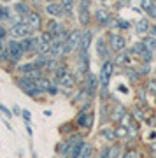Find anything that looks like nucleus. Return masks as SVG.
Instances as JSON below:
<instances>
[{
    "label": "nucleus",
    "mask_w": 156,
    "mask_h": 158,
    "mask_svg": "<svg viewBox=\"0 0 156 158\" xmlns=\"http://www.w3.org/2000/svg\"><path fill=\"white\" fill-rule=\"evenodd\" d=\"M132 51H133L135 55H144L146 51H147V46H146V42H137Z\"/></svg>",
    "instance_id": "21"
},
{
    "label": "nucleus",
    "mask_w": 156,
    "mask_h": 158,
    "mask_svg": "<svg viewBox=\"0 0 156 158\" xmlns=\"http://www.w3.org/2000/svg\"><path fill=\"white\" fill-rule=\"evenodd\" d=\"M74 85H76V81H74V77L68 72L60 79V86H63V88H68L70 90V88H74Z\"/></svg>",
    "instance_id": "13"
},
{
    "label": "nucleus",
    "mask_w": 156,
    "mask_h": 158,
    "mask_svg": "<svg viewBox=\"0 0 156 158\" xmlns=\"http://www.w3.org/2000/svg\"><path fill=\"white\" fill-rule=\"evenodd\" d=\"M61 30H63V27H61L60 23H55V21H51V23H49V32L53 34V37L60 35V34H61Z\"/></svg>",
    "instance_id": "18"
},
{
    "label": "nucleus",
    "mask_w": 156,
    "mask_h": 158,
    "mask_svg": "<svg viewBox=\"0 0 156 158\" xmlns=\"http://www.w3.org/2000/svg\"><path fill=\"white\" fill-rule=\"evenodd\" d=\"M77 123H79V127L91 128V125H93V114H91V113H88V114L81 113V114H79V118H77Z\"/></svg>",
    "instance_id": "10"
},
{
    "label": "nucleus",
    "mask_w": 156,
    "mask_h": 158,
    "mask_svg": "<svg viewBox=\"0 0 156 158\" xmlns=\"http://www.w3.org/2000/svg\"><path fill=\"white\" fill-rule=\"evenodd\" d=\"M35 85H37V88H39L40 91H47V88H49V79H46L44 76H40L39 79H35Z\"/></svg>",
    "instance_id": "16"
},
{
    "label": "nucleus",
    "mask_w": 156,
    "mask_h": 158,
    "mask_svg": "<svg viewBox=\"0 0 156 158\" xmlns=\"http://www.w3.org/2000/svg\"><path fill=\"white\" fill-rule=\"evenodd\" d=\"M25 123H27V132H28V134H30V135H32V127L28 125V121H25Z\"/></svg>",
    "instance_id": "47"
},
{
    "label": "nucleus",
    "mask_w": 156,
    "mask_h": 158,
    "mask_svg": "<svg viewBox=\"0 0 156 158\" xmlns=\"http://www.w3.org/2000/svg\"><path fill=\"white\" fill-rule=\"evenodd\" d=\"M32 27L28 25V23H12V27L9 28V34L12 37H28V35L32 34Z\"/></svg>",
    "instance_id": "1"
},
{
    "label": "nucleus",
    "mask_w": 156,
    "mask_h": 158,
    "mask_svg": "<svg viewBox=\"0 0 156 158\" xmlns=\"http://www.w3.org/2000/svg\"><path fill=\"white\" fill-rule=\"evenodd\" d=\"M91 151H93V148L89 146V144H84V148H83V151H81V156H89L91 155Z\"/></svg>",
    "instance_id": "33"
},
{
    "label": "nucleus",
    "mask_w": 156,
    "mask_h": 158,
    "mask_svg": "<svg viewBox=\"0 0 156 158\" xmlns=\"http://www.w3.org/2000/svg\"><path fill=\"white\" fill-rule=\"evenodd\" d=\"M21 116H23V119H25V121H28V123H30V119H32V113H30V111H27V109H25V111H21Z\"/></svg>",
    "instance_id": "36"
},
{
    "label": "nucleus",
    "mask_w": 156,
    "mask_h": 158,
    "mask_svg": "<svg viewBox=\"0 0 156 158\" xmlns=\"http://www.w3.org/2000/svg\"><path fill=\"white\" fill-rule=\"evenodd\" d=\"M14 9H16V12H18V14H23V16L30 12V9H28V6H27V4H23V2H18L16 6H14Z\"/></svg>",
    "instance_id": "22"
},
{
    "label": "nucleus",
    "mask_w": 156,
    "mask_h": 158,
    "mask_svg": "<svg viewBox=\"0 0 156 158\" xmlns=\"http://www.w3.org/2000/svg\"><path fill=\"white\" fill-rule=\"evenodd\" d=\"M117 63H128L130 62V56H128V53H121V55H119V56H117V60H116Z\"/></svg>",
    "instance_id": "31"
},
{
    "label": "nucleus",
    "mask_w": 156,
    "mask_h": 158,
    "mask_svg": "<svg viewBox=\"0 0 156 158\" xmlns=\"http://www.w3.org/2000/svg\"><path fill=\"white\" fill-rule=\"evenodd\" d=\"M39 39H35V37H25V39L19 42L21 44V49L25 51V53H28V51H37V48H39Z\"/></svg>",
    "instance_id": "5"
},
{
    "label": "nucleus",
    "mask_w": 156,
    "mask_h": 158,
    "mask_svg": "<svg viewBox=\"0 0 156 158\" xmlns=\"http://www.w3.org/2000/svg\"><path fill=\"white\" fill-rule=\"evenodd\" d=\"M47 93H51V95H56V93H58V88H56L55 85H49V88H47Z\"/></svg>",
    "instance_id": "39"
},
{
    "label": "nucleus",
    "mask_w": 156,
    "mask_h": 158,
    "mask_svg": "<svg viewBox=\"0 0 156 158\" xmlns=\"http://www.w3.org/2000/svg\"><path fill=\"white\" fill-rule=\"evenodd\" d=\"M102 135L105 137L107 141H114V139H116V132L112 128H104L102 130Z\"/></svg>",
    "instance_id": "27"
},
{
    "label": "nucleus",
    "mask_w": 156,
    "mask_h": 158,
    "mask_svg": "<svg viewBox=\"0 0 156 158\" xmlns=\"http://www.w3.org/2000/svg\"><path fill=\"white\" fill-rule=\"evenodd\" d=\"M46 12L49 14V16H55V18H58V16H63V12H65V9L61 7V4L60 2H51V4H47V7H46Z\"/></svg>",
    "instance_id": "7"
},
{
    "label": "nucleus",
    "mask_w": 156,
    "mask_h": 158,
    "mask_svg": "<svg viewBox=\"0 0 156 158\" xmlns=\"http://www.w3.org/2000/svg\"><path fill=\"white\" fill-rule=\"evenodd\" d=\"M147 14L153 16V18H156V6H151L149 9H147Z\"/></svg>",
    "instance_id": "40"
},
{
    "label": "nucleus",
    "mask_w": 156,
    "mask_h": 158,
    "mask_svg": "<svg viewBox=\"0 0 156 158\" xmlns=\"http://www.w3.org/2000/svg\"><path fill=\"white\" fill-rule=\"evenodd\" d=\"M109 46H111V49H114V51H123L125 46H126V40H125L123 35L111 34L109 35Z\"/></svg>",
    "instance_id": "2"
},
{
    "label": "nucleus",
    "mask_w": 156,
    "mask_h": 158,
    "mask_svg": "<svg viewBox=\"0 0 156 158\" xmlns=\"http://www.w3.org/2000/svg\"><path fill=\"white\" fill-rule=\"evenodd\" d=\"M109 16H111V12L107 11L105 7H100V9L95 11V19H96V23H100V25H105Z\"/></svg>",
    "instance_id": "11"
},
{
    "label": "nucleus",
    "mask_w": 156,
    "mask_h": 158,
    "mask_svg": "<svg viewBox=\"0 0 156 158\" xmlns=\"http://www.w3.org/2000/svg\"><path fill=\"white\" fill-rule=\"evenodd\" d=\"M126 134H128V130L121 127V128H117V130H116V139H117V137H125Z\"/></svg>",
    "instance_id": "37"
},
{
    "label": "nucleus",
    "mask_w": 156,
    "mask_h": 158,
    "mask_svg": "<svg viewBox=\"0 0 156 158\" xmlns=\"http://www.w3.org/2000/svg\"><path fill=\"white\" fill-rule=\"evenodd\" d=\"M96 53L100 55V58L105 62L109 60V49H107V44L104 42V39H98L96 40Z\"/></svg>",
    "instance_id": "12"
},
{
    "label": "nucleus",
    "mask_w": 156,
    "mask_h": 158,
    "mask_svg": "<svg viewBox=\"0 0 156 158\" xmlns=\"http://www.w3.org/2000/svg\"><path fill=\"white\" fill-rule=\"evenodd\" d=\"M112 69H114V65H112L109 60H105V62H104V67H102V72L111 77V76H112Z\"/></svg>",
    "instance_id": "28"
},
{
    "label": "nucleus",
    "mask_w": 156,
    "mask_h": 158,
    "mask_svg": "<svg viewBox=\"0 0 156 158\" xmlns=\"http://www.w3.org/2000/svg\"><path fill=\"white\" fill-rule=\"evenodd\" d=\"M126 156H130V158H132V156H137V153H135V151H130L128 155H126Z\"/></svg>",
    "instance_id": "49"
},
{
    "label": "nucleus",
    "mask_w": 156,
    "mask_h": 158,
    "mask_svg": "<svg viewBox=\"0 0 156 158\" xmlns=\"http://www.w3.org/2000/svg\"><path fill=\"white\" fill-rule=\"evenodd\" d=\"M61 7L65 9V12H68V16L72 14V9H74V0H60Z\"/></svg>",
    "instance_id": "20"
},
{
    "label": "nucleus",
    "mask_w": 156,
    "mask_h": 158,
    "mask_svg": "<svg viewBox=\"0 0 156 158\" xmlns=\"http://www.w3.org/2000/svg\"><path fill=\"white\" fill-rule=\"evenodd\" d=\"M109 151H111V148H104V149H102V156H107Z\"/></svg>",
    "instance_id": "43"
},
{
    "label": "nucleus",
    "mask_w": 156,
    "mask_h": 158,
    "mask_svg": "<svg viewBox=\"0 0 156 158\" xmlns=\"http://www.w3.org/2000/svg\"><path fill=\"white\" fill-rule=\"evenodd\" d=\"M0 113L4 114L6 118H12V116H14V114H12V111H11V109H9V107H6L4 104H0Z\"/></svg>",
    "instance_id": "29"
},
{
    "label": "nucleus",
    "mask_w": 156,
    "mask_h": 158,
    "mask_svg": "<svg viewBox=\"0 0 156 158\" xmlns=\"http://www.w3.org/2000/svg\"><path fill=\"white\" fill-rule=\"evenodd\" d=\"M9 16H11L9 9H7V7H2V6H0V19H9Z\"/></svg>",
    "instance_id": "32"
},
{
    "label": "nucleus",
    "mask_w": 156,
    "mask_h": 158,
    "mask_svg": "<svg viewBox=\"0 0 156 158\" xmlns=\"http://www.w3.org/2000/svg\"><path fill=\"white\" fill-rule=\"evenodd\" d=\"M77 139H79V135H74L72 139H68V141H65L63 144H60L58 153L63 155V156H70V155H72V149H74V144L77 142Z\"/></svg>",
    "instance_id": "4"
},
{
    "label": "nucleus",
    "mask_w": 156,
    "mask_h": 158,
    "mask_svg": "<svg viewBox=\"0 0 156 158\" xmlns=\"http://www.w3.org/2000/svg\"><path fill=\"white\" fill-rule=\"evenodd\" d=\"M93 40V35L89 30H83V35H81V42H79V49L81 51H88L89 49V44Z\"/></svg>",
    "instance_id": "8"
},
{
    "label": "nucleus",
    "mask_w": 156,
    "mask_h": 158,
    "mask_svg": "<svg viewBox=\"0 0 156 158\" xmlns=\"http://www.w3.org/2000/svg\"><path fill=\"white\" fill-rule=\"evenodd\" d=\"M37 67V65H35V62L34 63H27V65H21V69H19V70H21V72H30V70H32V69H35Z\"/></svg>",
    "instance_id": "34"
},
{
    "label": "nucleus",
    "mask_w": 156,
    "mask_h": 158,
    "mask_svg": "<svg viewBox=\"0 0 156 158\" xmlns=\"http://www.w3.org/2000/svg\"><path fill=\"white\" fill-rule=\"evenodd\" d=\"M25 76H27V77H30V79H39L40 76H42V72H40V67H35V69H32V70H30V72H27L25 74Z\"/></svg>",
    "instance_id": "26"
},
{
    "label": "nucleus",
    "mask_w": 156,
    "mask_h": 158,
    "mask_svg": "<svg viewBox=\"0 0 156 158\" xmlns=\"http://www.w3.org/2000/svg\"><path fill=\"white\" fill-rule=\"evenodd\" d=\"M4 49H6V46H4V42H2V39H0V58H2V53H4Z\"/></svg>",
    "instance_id": "44"
},
{
    "label": "nucleus",
    "mask_w": 156,
    "mask_h": 158,
    "mask_svg": "<svg viewBox=\"0 0 156 158\" xmlns=\"http://www.w3.org/2000/svg\"><path fill=\"white\" fill-rule=\"evenodd\" d=\"M147 30H149V21H147L146 18L139 19V21H137V32H139V34H146Z\"/></svg>",
    "instance_id": "17"
},
{
    "label": "nucleus",
    "mask_w": 156,
    "mask_h": 158,
    "mask_svg": "<svg viewBox=\"0 0 156 158\" xmlns=\"http://www.w3.org/2000/svg\"><path fill=\"white\" fill-rule=\"evenodd\" d=\"M6 35H7V30L4 28V27H0V39H4Z\"/></svg>",
    "instance_id": "41"
},
{
    "label": "nucleus",
    "mask_w": 156,
    "mask_h": 158,
    "mask_svg": "<svg viewBox=\"0 0 156 158\" xmlns=\"http://www.w3.org/2000/svg\"><path fill=\"white\" fill-rule=\"evenodd\" d=\"M151 30V35H156V25H153V28H149Z\"/></svg>",
    "instance_id": "48"
},
{
    "label": "nucleus",
    "mask_w": 156,
    "mask_h": 158,
    "mask_svg": "<svg viewBox=\"0 0 156 158\" xmlns=\"http://www.w3.org/2000/svg\"><path fill=\"white\" fill-rule=\"evenodd\" d=\"M47 2H53V0H47Z\"/></svg>",
    "instance_id": "51"
},
{
    "label": "nucleus",
    "mask_w": 156,
    "mask_h": 158,
    "mask_svg": "<svg viewBox=\"0 0 156 158\" xmlns=\"http://www.w3.org/2000/svg\"><path fill=\"white\" fill-rule=\"evenodd\" d=\"M146 46H147V49L154 51L156 49V35H149V37H146Z\"/></svg>",
    "instance_id": "25"
},
{
    "label": "nucleus",
    "mask_w": 156,
    "mask_h": 158,
    "mask_svg": "<svg viewBox=\"0 0 156 158\" xmlns=\"http://www.w3.org/2000/svg\"><path fill=\"white\" fill-rule=\"evenodd\" d=\"M98 2H107V0H98Z\"/></svg>",
    "instance_id": "50"
},
{
    "label": "nucleus",
    "mask_w": 156,
    "mask_h": 158,
    "mask_svg": "<svg viewBox=\"0 0 156 158\" xmlns=\"http://www.w3.org/2000/svg\"><path fill=\"white\" fill-rule=\"evenodd\" d=\"M79 21L83 23V25H88V21H89L88 9H79Z\"/></svg>",
    "instance_id": "23"
},
{
    "label": "nucleus",
    "mask_w": 156,
    "mask_h": 158,
    "mask_svg": "<svg viewBox=\"0 0 156 158\" xmlns=\"http://www.w3.org/2000/svg\"><path fill=\"white\" fill-rule=\"evenodd\" d=\"M63 42H65L63 39H56V37L53 39V42H51V46H49V55L51 56L58 58V56L63 55Z\"/></svg>",
    "instance_id": "6"
},
{
    "label": "nucleus",
    "mask_w": 156,
    "mask_h": 158,
    "mask_svg": "<svg viewBox=\"0 0 156 158\" xmlns=\"http://www.w3.org/2000/svg\"><path fill=\"white\" fill-rule=\"evenodd\" d=\"M84 144H86V142L83 141V137H79V139H77V142L74 144V149H72V155H70V156H74V158L81 156V151H83Z\"/></svg>",
    "instance_id": "14"
},
{
    "label": "nucleus",
    "mask_w": 156,
    "mask_h": 158,
    "mask_svg": "<svg viewBox=\"0 0 156 158\" xmlns=\"http://www.w3.org/2000/svg\"><path fill=\"white\" fill-rule=\"evenodd\" d=\"M119 153H121V149H119L117 146H114V148H111V151H109V155H111V156H117Z\"/></svg>",
    "instance_id": "38"
},
{
    "label": "nucleus",
    "mask_w": 156,
    "mask_h": 158,
    "mask_svg": "<svg viewBox=\"0 0 156 158\" xmlns=\"http://www.w3.org/2000/svg\"><path fill=\"white\" fill-rule=\"evenodd\" d=\"M27 23H28V25H30L34 30H39V28H40V14H39V12H28Z\"/></svg>",
    "instance_id": "9"
},
{
    "label": "nucleus",
    "mask_w": 156,
    "mask_h": 158,
    "mask_svg": "<svg viewBox=\"0 0 156 158\" xmlns=\"http://www.w3.org/2000/svg\"><path fill=\"white\" fill-rule=\"evenodd\" d=\"M135 118H142V111H139V109H135Z\"/></svg>",
    "instance_id": "46"
},
{
    "label": "nucleus",
    "mask_w": 156,
    "mask_h": 158,
    "mask_svg": "<svg viewBox=\"0 0 156 158\" xmlns=\"http://www.w3.org/2000/svg\"><path fill=\"white\" fill-rule=\"evenodd\" d=\"M123 114H125V107H123V106H117L116 107V111H114V118H121Z\"/></svg>",
    "instance_id": "35"
},
{
    "label": "nucleus",
    "mask_w": 156,
    "mask_h": 158,
    "mask_svg": "<svg viewBox=\"0 0 156 158\" xmlns=\"http://www.w3.org/2000/svg\"><path fill=\"white\" fill-rule=\"evenodd\" d=\"M53 39H55V37H53V34H51L49 30H47V32H42L40 37H39V40H40V42H44V44H51Z\"/></svg>",
    "instance_id": "19"
},
{
    "label": "nucleus",
    "mask_w": 156,
    "mask_h": 158,
    "mask_svg": "<svg viewBox=\"0 0 156 158\" xmlns=\"http://www.w3.org/2000/svg\"><path fill=\"white\" fill-rule=\"evenodd\" d=\"M142 7H144V9H149L151 2H149V0H142Z\"/></svg>",
    "instance_id": "42"
},
{
    "label": "nucleus",
    "mask_w": 156,
    "mask_h": 158,
    "mask_svg": "<svg viewBox=\"0 0 156 158\" xmlns=\"http://www.w3.org/2000/svg\"><path fill=\"white\" fill-rule=\"evenodd\" d=\"M12 113H14V114H19V113H21V109L18 107V106H14V107H12Z\"/></svg>",
    "instance_id": "45"
},
{
    "label": "nucleus",
    "mask_w": 156,
    "mask_h": 158,
    "mask_svg": "<svg viewBox=\"0 0 156 158\" xmlns=\"http://www.w3.org/2000/svg\"><path fill=\"white\" fill-rule=\"evenodd\" d=\"M9 53H11V60L12 62L21 60V56L25 55V51L21 49V44H19L18 40H11V42H9Z\"/></svg>",
    "instance_id": "3"
},
{
    "label": "nucleus",
    "mask_w": 156,
    "mask_h": 158,
    "mask_svg": "<svg viewBox=\"0 0 156 158\" xmlns=\"http://www.w3.org/2000/svg\"><path fill=\"white\" fill-rule=\"evenodd\" d=\"M67 72H68V70H67V67H65V65H60V67L56 65V69H55V77L60 81V79L63 77V76H65Z\"/></svg>",
    "instance_id": "24"
},
{
    "label": "nucleus",
    "mask_w": 156,
    "mask_h": 158,
    "mask_svg": "<svg viewBox=\"0 0 156 158\" xmlns=\"http://www.w3.org/2000/svg\"><path fill=\"white\" fill-rule=\"evenodd\" d=\"M96 85H98L96 77L93 76V74H89V76H88V83H86V86H88V88H86V91H88L89 95H93V93H95V86Z\"/></svg>",
    "instance_id": "15"
},
{
    "label": "nucleus",
    "mask_w": 156,
    "mask_h": 158,
    "mask_svg": "<svg viewBox=\"0 0 156 158\" xmlns=\"http://www.w3.org/2000/svg\"><path fill=\"white\" fill-rule=\"evenodd\" d=\"M116 28L128 30V28H130V23H128V21H123V19H117V21H116Z\"/></svg>",
    "instance_id": "30"
}]
</instances>
